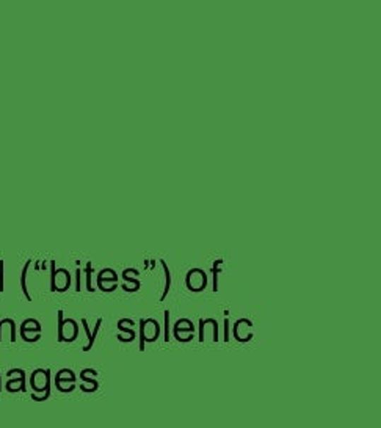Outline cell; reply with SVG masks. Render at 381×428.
<instances>
[{
	"instance_id": "6da1fadb",
	"label": "cell",
	"mask_w": 381,
	"mask_h": 428,
	"mask_svg": "<svg viewBox=\"0 0 381 428\" xmlns=\"http://www.w3.org/2000/svg\"><path fill=\"white\" fill-rule=\"evenodd\" d=\"M100 322H102V320H98V323H96V328H95V333H90V330H88V325H86V320H83V326H85V331H86V334H88V338H90V344L86 345L83 350L86 352V350H90V348L93 347V344H95V338H96V334H98V331H99V328H100Z\"/></svg>"
},
{
	"instance_id": "7a4b0ae2",
	"label": "cell",
	"mask_w": 381,
	"mask_h": 428,
	"mask_svg": "<svg viewBox=\"0 0 381 428\" xmlns=\"http://www.w3.org/2000/svg\"><path fill=\"white\" fill-rule=\"evenodd\" d=\"M28 263H30V262H27V266H25V267H24V270H23V280H20V283H23V292H24V295L27 297V299H32V298H30V295H28L27 284H25V276H27V268H28Z\"/></svg>"
},
{
	"instance_id": "3957f363",
	"label": "cell",
	"mask_w": 381,
	"mask_h": 428,
	"mask_svg": "<svg viewBox=\"0 0 381 428\" xmlns=\"http://www.w3.org/2000/svg\"><path fill=\"white\" fill-rule=\"evenodd\" d=\"M162 266H163V268H165V273H167V287H165V292H163V295H162V299L167 297V294H168V290H170V283H171V278H170V270H168V267L165 266V262H162Z\"/></svg>"
},
{
	"instance_id": "277c9868",
	"label": "cell",
	"mask_w": 381,
	"mask_h": 428,
	"mask_svg": "<svg viewBox=\"0 0 381 428\" xmlns=\"http://www.w3.org/2000/svg\"><path fill=\"white\" fill-rule=\"evenodd\" d=\"M168 316H170V314L165 312V326H167V328H165V339H167V340L170 339V328H168L170 326V317Z\"/></svg>"
},
{
	"instance_id": "5b68a950",
	"label": "cell",
	"mask_w": 381,
	"mask_h": 428,
	"mask_svg": "<svg viewBox=\"0 0 381 428\" xmlns=\"http://www.w3.org/2000/svg\"><path fill=\"white\" fill-rule=\"evenodd\" d=\"M4 290V262H0V292Z\"/></svg>"
}]
</instances>
